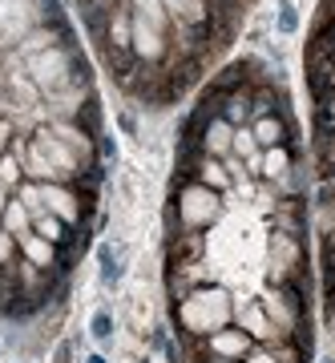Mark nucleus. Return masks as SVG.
Instances as JSON below:
<instances>
[{
	"label": "nucleus",
	"instance_id": "f8f14e48",
	"mask_svg": "<svg viewBox=\"0 0 335 363\" xmlns=\"http://www.w3.org/2000/svg\"><path fill=\"white\" fill-rule=\"evenodd\" d=\"M40 230L49 234V238H61V222H53V218H45V222H40Z\"/></svg>",
	"mask_w": 335,
	"mask_h": 363
},
{
	"label": "nucleus",
	"instance_id": "1a4fd4ad",
	"mask_svg": "<svg viewBox=\"0 0 335 363\" xmlns=\"http://www.w3.org/2000/svg\"><path fill=\"white\" fill-rule=\"evenodd\" d=\"M109 327H114V323H109V311H97V315H93L89 331H93V339H101V343H105V339H109Z\"/></svg>",
	"mask_w": 335,
	"mask_h": 363
},
{
	"label": "nucleus",
	"instance_id": "39448f33",
	"mask_svg": "<svg viewBox=\"0 0 335 363\" xmlns=\"http://www.w3.org/2000/svg\"><path fill=\"white\" fill-rule=\"evenodd\" d=\"M170 9V16L174 21H182V25H198V28H207V0H162Z\"/></svg>",
	"mask_w": 335,
	"mask_h": 363
},
{
	"label": "nucleus",
	"instance_id": "0eeeda50",
	"mask_svg": "<svg viewBox=\"0 0 335 363\" xmlns=\"http://www.w3.org/2000/svg\"><path fill=\"white\" fill-rule=\"evenodd\" d=\"M214 347L222 351V355H246V335H238V331H226V335H214Z\"/></svg>",
	"mask_w": 335,
	"mask_h": 363
},
{
	"label": "nucleus",
	"instance_id": "423d86ee",
	"mask_svg": "<svg viewBox=\"0 0 335 363\" xmlns=\"http://www.w3.org/2000/svg\"><path fill=\"white\" fill-rule=\"evenodd\" d=\"M275 33H279V37H295V33H299L295 0H279V9H275Z\"/></svg>",
	"mask_w": 335,
	"mask_h": 363
},
{
	"label": "nucleus",
	"instance_id": "7ed1b4c3",
	"mask_svg": "<svg viewBox=\"0 0 335 363\" xmlns=\"http://www.w3.org/2000/svg\"><path fill=\"white\" fill-rule=\"evenodd\" d=\"M202 150L214 154V157H222V154H231L234 150V125L222 113L207 121V130H202Z\"/></svg>",
	"mask_w": 335,
	"mask_h": 363
},
{
	"label": "nucleus",
	"instance_id": "2eb2a0df",
	"mask_svg": "<svg viewBox=\"0 0 335 363\" xmlns=\"http://www.w3.org/2000/svg\"><path fill=\"white\" fill-rule=\"evenodd\" d=\"M327 279L335 283V250H327Z\"/></svg>",
	"mask_w": 335,
	"mask_h": 363
},
{
	"label": "nucleus",
	"instance_id": "6ab92c4d",
	"mask_svg": "<svg viewBox=\"0 0 335 363\" xmlns=\"http://www.w3.org/2000/svg\"><path fill=\"white\" fill-rule=\"evenodd\" d=\"M331 311H335V291H331Z\"/></svg>",
	"mask_w": 335,
	"mask_h": 363
},
{
	"label": "nucleus",
	"instance_id": "9b49d317",
	"mask_svg": "<svg viewBox=\"0 0 335 363\" xmlns=\"http://www.w3.org/2000/svg\"><path fill=\"white\" fill-rule=\"evenodd\" d=\"M117 125H121V133L133 138V133H138V117H133V113H117Z\"/></svg>",
	"mask_w": 335,
	"mask_h": 363
},
{
	"label": "nucleus",
	"instance_id": "9d476101",
	"mask_svg": "<svg viewBox=\"0 0 335 363\" xmlns=\"http://www.w3.org/2000/svg\"><path fill=\"white\" fill-rule=\"evenodd\" d=\"M202 178H207L210 186H226V169H222L219 162H207V174H202Z\"/></svg>",
	"mask_w": 335,
	"mask_h": 363
},
{
	"label": "nucleus",
	"instance_id": "20e7f679",
	"mask_svg": "<svg viewBox=\"0 0 335 363\" xmlns=\"http://www.w3.org/2000/svg\"><path fill=\"white\" fill-rule=\"evenodd\" d=\"M291 169H295V157H291V150H287V145L263 150V162H258V174H263V178L279 182V178H287Z\"/></svg>",
	"mask_w": 335,
	"mask_h": 363
},
{
	"label": "nucleus",
	"instance_id": "f3484780",
	"mask_svg": "<svg viewBox=\"0 0 335 363\" xmlns=\"http://www.w3.org/2000/svg\"><path fill=\"white\" fill-rule=\"evenodd\" d=\"M251 363H275V359H271V355H263V351H258V355H255Z\"/></svg>",
	"mask_w": 335,
	"mask_h": 363
},
{
	"label": "nucleus",
	"instance_id": "ddd939ff",
	"mask_svg": "<svg viewBox=\"0 0 335 363\" xmlns=\"http://www.w3.org/2000/svg\"><path fill=\"white\" fill-rule=\"evenodd\" d=\"M73 359V343H61V347H57V363H69Z\"/></svg>",
	"mask_w": 335,
	"mask_h": 363
},
{
	"label": "nucleus",
	"instance_id": "dca6fc26",
	"mask_svg": "<svg viewBox=\"0 0 335 363\" xmlns=\"http://www.w3.org/2000/svg\"><path fill=\"white\" fill-rule=\"evenodd\" d=\"M323 93H335V69L327 73V85H323Z\"/></svg>",
	"mask_w": 335,
	"mask_h": 363
},
{
	"label": "nucleus",
	"instance_id": "4468645a",
	"mask_svg": "<svg viewBox=\"0 0 335 363\" xmlns=\"http://www.w3.org/2000/svg\"><path fill=\"white\" fill-rule=\"evenodd\" d=\"M101 154H105V157H109V162H114V157H117V145H114V142H109V138H101Z\"/></svg>",
	"mask_w": 335,
	"mask_h": 363
},
{
	"label": "nucleus",
	"instance_id": "f257e3e1",
	"mask_svg": "<svg viewBox=\"0 0 335 363\" xmlns=\"http://www.w3.org/2000/svg\"><path fill=\"white\" fill-rule=\"evenodd\" d=\"M251 133H255L258 150H275V145L291 142V125H287V113H267L251 121Z\"/></svg>",
	"mask_w": 335,
	"mask_h": 363
},
{
	"label": "nucleus",
	"instance_id": "f03ea898",
	"mask_svg": "<svg viewBox=\"0 0 335 363\" xmlns=\"http://www.w3.org/2000/svg\"><path fill=\"white\" fill-rule=\"evenodd\" d=\"M129 52L138 61H158L162 57V28L150 25L145 16H133V45H129Z\"/></svg>",
	"mask_w": 335,
	"mask_h": 363
},
{
	"label": "nucleus",
	"instance_id": "6e6552de",
	"mask_svg": "<svg viewBox=\"0 0 335 363\" xmlns=\"http://www.w3.org/2000/svg\"><path fill=\"white\" fill-rule=\"evenodd\" d=\"M97 259H101V283L114 286V279L121 274V267L114 262V247H101V250H97Z\"/></svg>",
	"mask_w": 335,
	"mask_h": 363
},
{
	"label": "nucleus",
	"instance_id": "a211bd4d",
	"mask_svg": "<svg viewBox=\"0 0 335 363\" xmlns=\"http://www.w3.org/2000/svg\"><path fill=\"white\" fill-rule=\"evenodd\" d=\"M85 363H105V359H101V355H89V359H85Z\"/></svg>",
	"mask_w": 335,
	"mask_h": 363
}]
</instances>
